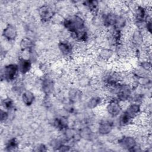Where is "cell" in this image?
Returning a JSON list of instances; mask_svg holds the SVG:
<instances>
[{"instance_id":"cell-1","label":"cell","mask_w":152,"mask_h":152,"mask_svg":"<svg viewBox=\"0 0 152 152\" xmlns=\"http://www.w3.org/2000/svg\"><path fill=\"white\" fill-rule=\"evenodd\" d=\"M142 113V104L129 103L118 116V124L120 126H126L135 121Z\"/></svg>"},{"instance_id":"cell-2","label":"cell","mask_w":152,"mask_h":152,"mask_svg":"<svg viewBox=\"0 0 152 152\" xmlns=\"http://www.w3.org/2000/svg\"><path fill=\"white\" fill-rule=\"evenodd\" d=\"M62 23L64 27L71 36L87 28L85 19L82 15L77 14L67 16L63 19Z\"/></svg>"},{"instance_id":"cell-3","label":"cell","mask_w":152,"mask_h":152,"mask_svg":"<svg viewBox=\"0 0 152 152\" xmlns=\"http://www.w3.org/2000/svg\"><path fill=\"white\" fill-rule=\"evenodd\" d=\"M20 72L17 63H10L5 65L1 70V81L8 83L15 82L18 80Z\"/></svg>"},{"instance_id":"cell-4","label":"cell","mask_w":152,"mask_h":152,"mask_svg":"<svg viewBox=\"0 0 152 152\" xmlns=\"http://www.w3.org/2000/svg\"><path fill=\"white\" fill-rule=\"evenodd\" d=\"M119 146L125 150L129 151H141V147L140 146L137 138L132 135H125L121 137L117 141Z\"/></svg>"},{"instance_id":"cell-5","label":"cell","mask_w":152,"mask_h":152,"mask_svg":"<svg viewBox=\"0 0 152 152\" xmlns=\"http://www.w3.org/2000/svg\"><path fill=\"white\" fill-rule=\"evenodd\" d=\"M104 110L106 113L111 118H117L123 110L121 103L114 97H110L105 102Z\"/></svg>"},{"instance_id":"cell-6","label":"cell","mask_w":152,"mask_h":152,"mask_svg":"<svg viewBox=\"0 0 152 152\" xmlns=\"http://www.w3.org/2000/svg\"><path fill=\"white\" fill-rule=\"evenodd\" d=\"M38 17L42 23H48L55 18L56 12L53 8L48 4L40 6L37 11Z\"/></svg>"},{"instance_id":"cell-7","label":"cell","mask_w":152,"mask_h":152,"mask_svg":"<svg viewBox=\"0 0 152 152\" xmlns=\"http://www.w3.org/2000/svg\"><path fill=\"white\" fill-rule=\"evenodd\" d=\"M40 88L45 96H50L55 88V82L49 74H45L40 80Z\"/></svg>"},{"instance_id":"cell-8","label":"cell","mask_w":152,"mask_h":152,"mask_svg":"<svg viewBox=\"0 0 152 152\" xmlns=\"http://www.w3.org/2000/svg\"><path fill=\"white\" fill-rule=\"evenodd\" d=\"M57 49L59 53L65 58H71L75 51V46L68 40H60L57 44Z\"/></svg>"},{"instance_id":"cell-9","label":"cell","mask_w":152,"mask_h":152,"mask_svg":"<svg viewBox=\"0 0 152 152\" xmlns=\"http://www.w3.org/2000/svg\"><path fill=\"white\" fill-rule=\"evenodd\" d=\"M33 64L32 61L28 58L19 57L17 60V65L20 74L27 75L33 69Z\"/></svg>"},{"instance_id":"cell-10","label":"cell","mask_w":152,"mask_h":152,"mask_svg":"<svg viewBox=\"0 0 152 152\" xmlns=\"http://www.w3.org/2000/svg\"><path fill=\"white\" fill-rule=\"evenodd\" d=\"M115 126L113 121L109 119H102L97 126V132L100 135H107L112 132Z\"/></svg>"},{"instance_id":"cell-11","label":"cell","mask_w":152,"mask_h":152,"mask_svg":"<svg viewBox=\"0 0 152 152\" xmlns=\"http://www.w3.org/2000/svg\"><path fill=\"white\" fill-rule=\"evenodd\" d=\"M115 50L109 47H100L97 49V56L98 58L103 62H107L113 59L115 55Z\"/></svg>"},{"instance_id":"cell-12","label":"cell","mask_w":152,"mask_h":152,"mask_svg":"<svg viewBox=\"0 0 152 152\" xmlns=\"http://www.w3.org/2000/svg\"><path fill=\"white\" fill-rule=\"evenodd\" d=\"M2 36L7 42L14 41L18 36V31L16 27L12 24H7L2 30Z\"/></svg>"},{"instance_id":"cell-13","label":"cell","mask_w":152,"mask_h":152,"mask_svg":"<svg viewBox=\"0 0 152 152\" xmlns=\"http://www.w3.org/2000/svg\"><path fill=\"white\" fill-rule=\"evenodd\" d=\"M52 125L58 130L64 131L69 128V121L66 116H59L52 120Z\"/></svg>"},{"instance_id":"cell-14","label":"cell","mask_w":152,"mask_h":152,"mask_svg":"<svg viewBox=\"0 0 152 152\" xmlns=\"http://www.w3.org/2000/svg\"><path fill=\"white\" fill-rule=\"evenodd\" d=\"M22 103L26 106H31L36 100L34 93L29 90H25L20 96Z\"/></svg>"},{"instance_id":"cell-15","label":"cell","mask_w":152,"mask_h":152,"mask_svg":"<svg viewBox=\"0 0 152 152\" xmlns=\"http://www.w3.org/2000/svg\"><path fill=\"white\" fill-rule=\"evenodd\" d=\"M104 103V99L100 96H94L91 97L87 102V107L90 110L99 108Z\"/></svg>"},{"instance_id":"cell-16","label":"cell","mask_w":152,"mask_h":152,"mask_svg":"<svg viewBox=\"0 0 152 152\" xmlns=\"http://www.w3.org/2000/svg\"><path fill=\"white\" fill-rule=\"evenodd\" d=\"M82 91L78 88H72L68 93V101L73 104L79 102L83 97Z\"/></svg>"},{"instance_id":"cell-17","label":"cell","mask_w":152,"mask_h":152,"mask_svg":"<svg viewBox=\"0 0 152 152\" xmlns=\"http://www.w3.org/2000/svg\"><path fill=\"white\" fill-rule=\"evenodd\" d=\"M83 5L92 14H97L99 11V2L97 1H85L83 2Z\"/></svg>"},{"instance_id":"cell-18","label":"cell","mask_w":152,"mask_h":152,"mask_svg":"<svg viewBox=\"0 0 152 152\" xmlns=\"http://www.w3.org/2000/svg\"><path fill=\"white\" fill-rule=\"evenodd\" d=\"M4 147L5 151H16L19 147V142L15 137H12L7 141Z\"/></svg>"},{"instance_id":"cell-19","label":"cell","mask_w":152,"mask_h":152,"mask_svg":"<svg viewBox=\"0 0 152 152\" xmlns=\"http://www.w3.org/2000/svg\"><path fill=\"white\" fill-rule=\"evenodd\" d=\"M20 48L21 51L30 50L34 48V45L32 40L28 37H23L20 42Z\"/></svg>"},{"instance_id":"cell-20","label":"cell","mask_w":152,"mask_h":152,"mask_svg":"<svg viewBox=\"0 0 152 152\" xmlns=\"http://www.w3.org/2000/svg\"><path fill=\"white\" fill-rule=\"evenodd\" d=\"M14 101L10 97H6L1 101V105L4 109L10 111L14 108Z\"/></svg>"},{"instance_id":"cell-21","label":"cell","mask_w":152,"mask_h":152,"mask_svg":"<svg viewBox=\"0 0 152 152\" xmlns=\"http://www.w3.org/2000/svg\"><path fill=\"white\" fill-rule=\"evenodd\" d=\"M10 118V113L9 111L6 110L4 109H1V113H0V119L1 122L2 124H5L9 119Z\"/></svg>"},{"instance_id":"cell-22","label":"cell","mask_w":152,"mask_h":152,"mask_svg":"<svg viewBox=\"0 0 152 152\" xmlns=\"http://www.w3.org/2000/svg\"><path fill=\"white\" fill-rule=\"evenodd\" d=\"M48 150V147L47 146L43 144V143H39L38 144H37L35 147H34V151H46Z\"/></svg>"}]
</instances>
